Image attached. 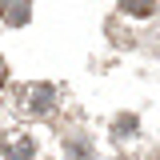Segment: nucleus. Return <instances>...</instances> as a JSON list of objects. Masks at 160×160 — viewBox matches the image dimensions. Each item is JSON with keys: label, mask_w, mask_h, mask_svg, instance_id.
Segmentation results:
<instances>
[{"label": "nucleus", "mask_w": 160, "mask_h": 160, "mask_svg": "<svg viewBox=\"0 0 160 160\" xmlns=\"http://www.w3.org/2000/svg\"><path fill=\"white\" fill-rule=\"evenodd\" d=\"M0 16L8 20L12 28H20V24H28V0H0Z\"/></svg>", "instance_id": "7ed1b4c3"}, {"label": "nucleus", "mask_w": 160, "mask_h": 160, "mask_svg": "<svg viewBox=\"0 0 160 160\" xmlns=\"http://www.w3.org/2000/svg\"><path fill=\"white\" fill-rule=\"evenodd\" d=\"M20 96H24V108H28V112H48V108L56 104V88H52V84H28Z\"/></svg>", "instance_id": "f257e3e1"}, {"label": "nucleus", "mask_w": 160, "mask_h": 160, "mask_svg": "<svg viewBox=\"0 0 160 160\" xmlns=\"http://www.w3.org/2000/svg\"><path fill=\"white\" fill-rule=\"evenodd\" d=\"M120 8L128 16H152L156 12V0H120Z\"/></svg>", "instance_id": "20e7f679"}, {"label": "nucleus", "mask_w": 160, "mask_h": 160, "mask_svg": "<svg viewBox=\"0 0 160 160\" xmlns=\"http://www.w3.org/2000/svg\"><path fill=\"white\" fill-rule=\"evenodd\" d=\"M36 156V144L28 136H8L4 140V160H32Z\"/></svg>", "instance_id": "f03ea898"}, {"label": "nucleus", "mask_w": 160, "mask_h": 160, "mask_svg": "<svg viewBox=\"0 0 160 160\" xmlns=\"http://www.w3.org/2000/svg\"><path fill=\"white\" fill-rule=\"evenodd\" d=\"M68 160H92V148H88L84 140H72V144H68Z\"/></svg>", "instance_id": "39448f33"}, {"label": "nucleus", "mask_w": 160, "mask_h": 160, "mask_svg": "<svg viewBox=\"0 0 160 160\" xmlns=\"http://www.w3.org/2000/svg\"><path fill=\"white\" fill-rule=\"evenodd\" d=\"M112 132H116V136H132V132H136V116H120Z\"/></svg>", "instance_id": "423d86ee"}]
</instances>
